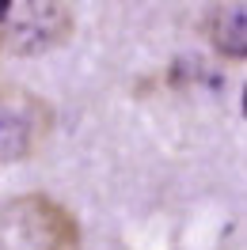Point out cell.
Returning a JSON list of instances; mask_svg holds the SVG:
<instances>
[{
    "mask_svg": "<svg viewBox=\"0 0 247 250\" xmlns=\"http://www.w3.org/2000/svg\"><path fill=\"white\" fill-rule=\"evenodd\" d=\"M8 8H12V0H0V23L8 19Z\"/></svg>",
    "mask_w": 247,
    "mask_h": 250,
    "instance_id": "5",
    "label": "cell"
},
{
    "mask_svg": "<svg viewBox=\"0 0 247 250\" xmlns=\"http://www.w3.org/2000/svg\"><path fill=\"white\" fill-rule=\"evenodd\" d=\"M53 133V106L27 87L0 83V163L31 159Z\"/></svg>",
    "mask_w": 247,
    "mask_h": 250,
    "instance_id": "3",
    "label": "cell"
},
{
    "mask_svg": "<svg viewBox=\"0 0 247 250\" xmlns=\"http://www.w3.org/2000/svg\"><path fill=\"white\" fill-rule=\"evenodd\" d=\"M76 16L69 0H12L0 23V49L16 57H38L69 42Z\"/></svg>",
    "mask_w": 247,
    "mask_h": 250,
    "instance_id": "2",
    "label": "cell"
},
{
    "mask_svg": "<svg viewBox=\"0 0 247 250\" xmlns=\"http://www.w3.org/2000/svg\"><path fill=\"white\" fill-rule=\"evenodd\" d=\"M0 250H80L76 216L46 193L0 205Z\"/></svg>",
    "mask_w": 247,
    "mask_h": 250,
    "instance_id": "1",
    "label": "cell"
},
{
    "mask_svg": "<svg viewBox=\"0 0 247 250\" xmlns=\"http://www.w3.org/2000/svg\"><path fill=\"white\" fill-rule=\"evenodd\" d=\"M209 46L224 57V61H244L247 53V16H244V0H224L217 4V12L209 16Z\"/></svg>",
    "mask_w": 247,
    "mask_h": 250,
    "instance_id": "4",
    "label": "cell"
}]
</instances>
